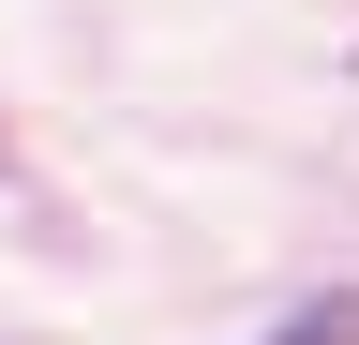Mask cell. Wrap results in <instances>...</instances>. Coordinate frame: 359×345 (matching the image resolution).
I'll list each match as a JSON object with an SVG mask.
<instances>
[{"label": "cell", "mask_w": 359, "mask_h": 345, "mask_svg": "<svg viewBox=\"0 0 359 345\" xmlns=\"http://www.w3.org/2000/svg\"><path fill=\"white\" fill-rule=\"evenodd\" d=\"M0 181H15V150H0Z\"/></svg>", "instance_id": "cell-1"}]
</instances>
